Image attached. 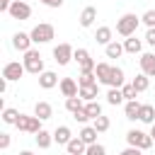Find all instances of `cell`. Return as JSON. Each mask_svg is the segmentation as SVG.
<instances>
[{
	"label": "cell",
	"instance_id": "46",
	"mask_svg": "<svg viewBox=\"0 0 155 155\" xmlns=\"http://www.w3.org/2000/svg\"><path fill=\"white\" fill-rule=\"evenodd\" d=\"M19 155H34V153H31V150H22Z\"/></svg>",
	"mask_w": 155,
	"mask_h": 155
},
{
	"label": "cell",
	"instance_id": "43",
	"mask_svg": "<svg viewBox=\"0 0 155 155\" xmlns=\"http://www.w3.org/2000/svg\"><path fill=\"white\" fill-rule=\"evenodd\" d=\"M12 2H15V0H0V10H2V12H7Z\"/></svg>",
	"mask_w": 155,
	"mask_h": 155
},
{
	"label": "cell",
	"instance_id": "33",
	"mask_svg": "<svg viewBox=\"0 0 155 155\" xmlns=\"http://www.w3.org/2000/svg\"><path fill=\"white\" fill-rule=\"evenodd\" d=\"M17 119H19V111L17 109H12V107H5L2 109V121L5 124H17Z\"/></svg>",
	"mask_w": 155,
	"mask_h": 155
},
{
	"label": "cell",
	"instance_id": "8",
	"mask_svg": "<svg viewBox=\"0 0 155 155\" xmlns=\"http://www.w3.org/2000/svg\"><path fill=\"white\" fill-rule=\"evenodd\" d=\"M24 73H27V68H24V63H19V61H10V63H5V68H2V78H5V80H19Z\"/></svg>",
	"mask_w": 155,
	"mask_h": 155
},
{
	"label": "cell",
	"instance_id": "24",
	"mask_svg": "<svg viewBox=\"0 0 155 155\" xmlns=\"http://www.w3.org/2000/svg\"><path fill=\"white\" fill-rule=\"evenodd\" d=\"M80 97H82L85 102H94V99L99 97V87H97V85H87V87H80Z\"/></svg>",
	"mask_w": 155,
	"mask_h": 155
},
{
	"label": "cell",
	"instance_id": "28",
	"mask_svg": "<svg viewBox=\"0 0 155 155\" xmlns=\"http://www.w3.org/2000/svg\"><path fill=\"white\" fill-rule=\"evenodd\" d=\"M82 102H85L82 97H70V99H65V109H68L70 114H75V111L85 109V104H82Z\"/></svg>",
	"mask_w": 155,
	"mask_h": 155
},
{
	"label": "cell",
	"instance_id": "11",
	"mask_svg": "<svg viewBox=\"0 0 155 155\" xmlns=\"http://www.w3.org/2000/svg\"><path fill=\"white\" fill-rule=\"evenodd\" d=\"M31 36L29 34H24V31H17L15 36H12V46L17 48V51H22V53H27V51H31Z\"/></svg>",
	"mask_w": 155,
	"mask_h": 155
},
{
	"label": "cell",
	"instance_id": "16",
	"mask_svg": "<svg viewBox=\"0 0 155 155\" xmlns=\"http://www.w3.org/2000/svg\"><path fill=\"white\" fill-rule=\"evenodd\" d=\"M53 140H56L58 145H68V143L73 140V133H70V128H68V126H58V128L53 131Z\"/></svg>",
	"mask_w": 155,
	"mask_h": 155
},
{
	"label": "cell",
	"instance_id": "40",
	"mask_svg": "<svg viewBox=\"0 0 155 155\" xmlns=\"http://www.w3.org/2000/svg\"><path fill=\"white\" fill-rule=\"evenodd\" d=\"M119 155H143V150H140V148H131V145H128V148H126V150H121Z\"/></svg>",
	"mask_w": 155,
	"mask_h": 155
},
{
	"label": "cell",
	"instance_id": "20",
	"mask_svg": "<svg viewBox=\"0 0 155 155\" xmlns=\"http://www.w3.org/2000/svg\"><path fill=\"white\" fill-rule=\"evenodd\" d=\"M78 138H82L85 145H94V143H97V128H94V126H85V128L78 133Z\"/></svg>",
	"mask_w": 155,
	"mask_h": 155
},
{
	"label": "cell",
	"instance_id": "10",
	"mask_svg": "<svg viewBox=\"0 0 155 155\" xmlns=\"http://www.w3.org/2000/svg\"><path fill=\"white\" fill-rule=\"evenodd\" d=\"M58 87H61V92H63L65 99H70V97H80V85H78L73 78H63Z\"/></svg>",
	"mask_w": 155,
	"mask_h": 155
},
{
	"label": "cell",
	"instance_id": "29",
	"mask_svg": "<svg viewBox=\"0 0 155 155\" xmlns=\"http://www.w3.org/2000/svg\"><path fill=\"white\" fill-rule=\"evenodd\" d=\"M85 111H87L90 119H97V116H102V104L97 99L94 102H85Z\"/></svg>",
	"mask_w": 155,
	"mask_h": 155
},
{
	"label": "cell",
	"instance_id": "31",
	"mask_svg": "<svg viewBox=\"0 0 155 155\" xmlns=\"http://www.w3.org/2000/svg\"><path fill=\"white\" fill-rule=\"evenodd\" d=\"M131 85L136 87V92H145V90H148V85H150V80H148V75H143V73H140V75H136V78H133V82H131Z\"/></svg>",
	"mask_w": 155,
	"mask_h": 155
},
{
	"label": "cell",
	"instance_id": "27",
	"mask_svg": "<svg viewBox=\"0 0 155 155\" xmlns=\"http://www.w3.org/2000/svg\"><path fill=\"white\" fill-rule=\"evenodd\" d=\"M107 102H109L111 107H116V104H121V102H124V92H121L119 87H111V90L107 92Z\"/></svg>",
	"mask_w": 155,
	"mask_h": 155
},
{
	"label": "cell",
	"instance_id": "42",
	"mask_svg": "<svg viewBox=\"0 0 155 155\" xmlns=\"http://www.w3.org/2000/svg\"><path fill=\"white\" fill-rule=\"evenodd\" d=\"M41 2H44L46 7H61V5H63V0H41Z\"/></svg>",
	"mask_w": 155,
	"mask_h": 155
},
{
	"label": "cell",
	"instance_id": "5",
	"mask_svg": "<svg viewBox=\"0 0 155 155\" xmlns=\"http://www.w3.org/2000/svg\"><path fill=\"white\" fill-rule=\"evenodd\" d=\"M15 126H17L19 131H24V133H39V131H41V119H39V116L19 114V119H17Z\"/></svg>",
	"mask_w": 155,
	"mask_h": 155
},
{
	"label": "cell",
	"instance_id": "17",
	"mask_svg": "<svg viewBox=\"0 0 155 155\" xmlns=\"http://www.w3.org/2000/svg\"><path fill=\"white\" fill-rule=\"evenodd\" d=\"M65 148H68V155H85V153H87L85 140H82V138H78V136H75V138H73Z\"/></svg>",
	"mask_w": 155,
	"mask_h": 155
},
{
	"label": "cell",
	"instance_id": "37",
	"mask_svg": "<svg viewBox=\"0 0 155 155\" xmlns=\"http://www.w3.org/2000/svg\"><path fill=\"white\" fill-rule=\"evenodd\" d=\"M121 92H124V99H126V102H131V99H136V94H138L133 85H124V87H121Z\"/></svg>",
	"mask_w": 155,
	"mask_h": 155
},
{
	"label": "cell",
	"instance_id": "19",
	"mask_svg": "<svg viewBox=\"0 0 155 155\" xmlns=\"http://www.w3.org/2000/svg\"><path fill=\"white\" fill-rule=\"evenodd\" d=\"M138 121H143V124H155V107L153 104H143L140 107V114H138Z\"/></svg>",
	"mask_w": 155,
	"mask_h": 155
},
{
	"label": "cell",
	"instance_id": "13",
	"mask_svg": "<svg viewBox=\"0 0 155 155\" xmlns=\"http://www.w3.org/2000/svg\"><path fill=\"white\" fill-rule=\"evenodd\" d=\"M56 85H61V82H58V75H56L53 70H44V73L39 75V87H41V90H51V87H56Z\"/></svg>",
	"mask_w": 155,
	"mask_h": 155
},
{
	"label": "cell",
	"instance_id": "25",
	"mask_svg": "<svg viewBox=\"0 0 155 155\" xmlns=\"http://www.w3.org/2000/svg\"><path fill=\"white\" fill-rule=\"evenodd\" d=\"M109 87H119V90L124 87V70H121V68H116V65L111 68V78H109Z\"/></svg>",
	"mask_w": 155,
	"mask_h": 155
},
{
	"label": "cell",
	"instance_id": "30",
	"mask_svg": "<svg viewBox=\"0 0 155 155\" xmlns=\"http://www.w3.org/2000/svg\"><path fill=\"white\" fill-rule=\"evenodd\" d=\"M104 51H107V58H119V56L124 53V46H121L119 41H111L109 46H104Z\"/></svg>",
	"mask_w": 155,
	"mask_h": 155
},
{
	"label": "cell",
	"instance_id": "18",
	"mask_svg": "<svg viewBox=\"0 0 155 155\" xmlns=\"http://www.w3.org/2000/svg\"><path fill=\"white\" fill-rule=\"evenodd\" d=\"M94 19H97V10L90 5V7H85V10H82V15H80V27H85V29H87V27H92V24H94Z\"/></svg>",
	"mask_w": 155,
	"mask_h": 155
},
{
	"label": "cell",
	"instance_id": "21",
	"mask_svg": "<svg viewBox=\"0 0 155 155\" xmlns=\"http://www.w3.org/2000/svg\"><path fill=\"white\" fill-rule=\"evenodd\" d=\"M140 107H143V104H138L136 99H131V102H126V107H124V114H126V119H131V121H136V119H138V114H140Z\"/></svg>",
	"mask_w": 155,
	"mask_h": 155
},
{
	"label": "cell",
	"instance_id": "36",
	"mask_svg": "<svg viewBox=\"0 0 155 155\" xmlns=\"http://www.w3.org/2000/svg\"><path fill=\"white\" fill-rule=\"evenodd\" d=\"M85 155H107V148L102 143H94V145H87V153Z\"/></svg>",
	"mask_w": 155,
	"mask_h": 155
},
{
	"label": "cell",
	"instance_id": "14",
	"mask_svg": "<svg viewBox=\"0 0 155 155\" xmlns=\"http://www.w3.org/2000/svg\"><path fill=\"white\" fill-rule=\"evenodd\" d=\"M111 68H114V65H109V63H97V68H94L97 82H104V85H109V78H111Z\"/></svg>",
	"mask_w": 155,
	"mask_h": 155
},
{
	"label": "cell",
	"instance_id": "7",
	"mask_svg": "<svg viewBox=\"0 0 155 155\" xmlns=\"http://www.w3.org/2000/svg\"><path fill=\"white\" fill-rule=\"evenodd\" d=\"M73 58L80 63V70H82V73H92V70L97 68V63L92 61V56H90L87 48H75V56H73Z\"/></svg>",
	"mask_w": 155,
	"mask_h": 155
},
{
	"label": "cell",
	"instance_id": "9",
	"mask_svg": "<svg viewBox=\"0 0 155 155\" xmlns=\"http://www.w3.org/2000/svg\"><path fill=\"white\" fill-rule=\"evenodd\" d=\"M10 17L12 19H29V15H31V7L24 2V0H15L12 5H10Z\"/></svg>",
	"mask_w": 155,
	"mask_h": 155
},
{
	"label": "cell",
	"instance_id": "2",
	"mask_svg": "<svg viewBox=\"0 0 155 155\" xmlns=\"http://www.w3.org/2000/svg\"><path fill=\"white\" fill-rule=\"evenodd\" d=\"M126 143H128L131 148H140V150H148V148L153 145V138H150V133H145V131L131 128V131L126 133Z\"/></svg>",
	"mask_w": 155,
	"mask_h": 155
},
{
	"label": "cell",
	"instance_id": "38",
	"mask_svg": "<svg viewBox=\"0 0 155 155\" xmlns=\"http://www.w3.org/2000/svg\"><path fill=\"white\" fill-rule=\"evenodd\" d=\"M73 119H75V121H80V124H87V121H90V116H87V111H85V109L75 111V114H73Z\"/></svg>",
	"mask_w": 155,
	"mask_h": 155
},
{
	"label": "cell",
	"instance_id": "12",
	"mask_svg": "<svg viewBox=\"0 0 155 155\" xmlns=\"http://www.w3.org/2000/svg\"><path fill=\"white\" fill-rule=\"evenodd\" d=\"M140 73L148 78H155V53H143L140 56Z\"/></svg>",
	"mask_w": 155,
	"mask_h": 155
},
{
	"label": "cell",
	"instance_id": "3",
	"mask_svg": "<svg viewBox=\"0 0 155 155\" xmlns=\"http://www.w3.org/2000/svg\"><path fill=\"white\" fill-rule=\"evenodd\" d=\"M53 34H56L53 24H46V22L36 24V27L29 31V36H31V41H34V44H48V41L53 39Z\"/></svg>",
	"mask_w": 155,
	"mask_h": 155
},
{
	"label": "cell",
	"instance_id": "6",
	"mask_svg": "<svg viewBox=\"0 0 155 155\" xmlns=\"http://www.w3.org/2000/svg\"><path fill=\"white\" fill-rule=\"evenodd\" d=\"M73 56H75V48H73L70 44H58V46L53 48V61H56L58 65H68V63L73 61Z\"/></svg>",
	"mask_w": 155,
	"mask_h": 155
},
{
	"label": "cell",
	"instance_id": "4",
	"mask_svg": "<svg viewBox=\"0 0 155 155\" xmlns=\"http://www.w3.org/2000/svg\"><path fill=\"white\" fill-rule=\"evenodd\" d=\"M24 68H27V73H34V75H41L44 73V58H41V53L39 51H27L24 53Z\"/></svg>",
	"mask_w": 155,
	"mask_h": 155
},
{
	"label": "cell",
	"instance_id": "35",
	"mask_svg": "<svg viewBox=\"0 0 155 155\" xmlns=\"http://www.w3.org/2000/svg\"><path fill=\"white\" fill-rule=\"evenodd\" d=\"M140 22H143L148 29H155V10H148V12H143Z\"/></svg>",
	"mask_w": 155,
	"mask_h": 155
},
{
	"label": "cell",
	"instance_id": "26",
	"mask_svg": "<svg viewBox=\"0 0 155 155\" xmlns=\"http://www.w3.org/2000/svg\"><path fill=\"white\" fill-rule=\"evenodd\" d=\"M51 143H53V133H48V131H44V128H41V131L36 133V145H39L41 150H46Z\"/></svg>",
	"mask_w": 155,
	"mask_h": 155
},
{
	"label": "cell",
	"instance_id": "39",
	"mask_svg": "<svg viewBox=\"0 0 155 155\" xmlns=\"http://www.w3.org/2000/svg\"><path fill=\"white\" fill-rule=\"evenodd\" d=\"M0 148H2V150L10 148V133H0Z\"/></svg>",
	"mask_w": 155,
	"mask_h": 155
},
{
	"label": "cell",
	"instance_id": "34",
	"mask_svg": "<svg viewBox=\"0 0 155 155\" xmlns=\"http://www.w3.org/2000/svg\"><path fill=\"white\" fill-rule=\"evenodd\" d=\"M92 126L97 128V133H104V131H109V116H104V114H102V116H97Z\"/></svg>",
	"mask_w": 155,
	"mask_h": 155
},
{
	"label": "cell",
	"instance_id": "32",
	"mask_svg": "<svg viewBox=\"0 0 155 155\" xmlns=\"http://www.w3.org/2000/svg\"><path fill=\"white\" fill-rule=\"evenodd\" d=\"M78 85H80V87L97 85V75H94V70H92V73H80V78H78Z\"/></svg>",
	"mask_w": 155,
	"mask_h": 155
},
{
	"label": "cell",
	"instance_id": "45",
	"mask_svg": "<svg viewBox=\"0 0 155 155\" xmlns=\"http://www.w3.org/2000/svg\"><path fill=\"white\" fill-rule=\"evenodd\" d=\"M150 138L155 140V124H153V128H150Z\"/></svg>",
	"mask_w": 155,
	"mask_h": 155
},
{
	"label": "cell",
	"instance_id": "22",
	"mask_svg": "<svg viewBox=\"0 0 155 155\" xmlns=\"http://www.w3.org/2000/svg\"><path fill=\"white\" fill-rule=\"evenodd\" d=\"M94 41L102 44V46H109V44H111V29H109V27H99L97 34H94Z\"/></svg>",
	"mask_w": 155,
	"mask_h": 155
},
{
	"label": "cell",
	"instance_id": "15",
	"mask_svg": "<svg viewBox=\"0 0 155 155\" xmlns=\"http://www.w3.org/2000/svg\"><path fill=\"white\" fill-rule=\"evenodd\" d=\"M34 116H39L41 121H46V119L53 116V107H51L48 102H36V104H34Z\"/></svg>",
	"mask_w": 155,
	"mask_h": 155
},
{
	"label": "cell",
	"instance_id": "44",
	"mask_svg": "<svg viewBox=\"0 0 155 155\" xmlns=\"http://www.w3.org/2000/svg\"><path fill=\"white\" fill-rule=\"evenodd\" d=\"M7 82H10V80H5V78L0 80V94H5V90H7Z\"/></svg>",
	"mask_w": 155,
	"mask_h": 155
},
{
	"label": "cell",
	"instance_id": "41",
	"mask_svg": "<svg viewBox=\"0 0 155 155\" xmlns=\"http://www.w3.org/2000/svg\"><path fill=\"white\" fill-rule=\"evenodd\" d=\"M145 41H148L150 46H155V29H148V31H145Z\"/></svg>",
	"mask_w": 155,
	"mask_h": 155
},
{
	"label": "cell",
	"instance_id": "23",
	"mask_svg": "<svg viewBox=\"0 0 155 155\" xmlns=\"http://www.w3.org/2000/svg\"><path fill=\"white\" fill-rule=\"evenodd\" d=\"M140 48H143V44H140V39H136V34L124 41V51L126 53H140Z\"/></svg>",
	"mask_w": 155,
	"mask_h": 155
},
{
	"label": "cell",
	"instance_id": "1",
	"mask_svg": "<svg viewBox=\"0 0 155 155\" xmlns=\"http://www.w3.org/2000/svg\"><path fill=\"white\" fill-rule=\"evenodd\" d=\"M138 22H140V17H136L133 12H126V15H121V19L116 22V31L121 34V36H133L136 34V29H138Z\"/></svg>",
	"mask_w": 155,
	"mask_h": 155
}]
</instances>
